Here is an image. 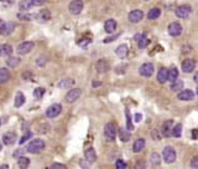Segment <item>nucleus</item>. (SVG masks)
Segmentation results:
<instances>
[{"label":"nucleus","instance_id":"obj_1","mask_svg":"<svg viewBox=\"0 0 198 169\" xmlns=\"http://www.w3.org/2000/svg\"><path fill=\"white\" fill-rule=\"evenodd\" d=\"M45 148V142L40 138L37 139H33L32 142H30V144L27 145V152L32 153V154H36V153H40L42 152Z\"/></svg>","mask_w":198,"mask_h":169},{"label":"nucleus","instance_id":"obj_2","mask_svg":"<svg viewBox=\"0 0 198 169\" xmlns=\"http://www.w3.org/2000/svg\"><path fill=\"white\" fill-rule=\"evenodd\" d=\"M104 135L108 140H114L115 137H116V127L113 122L110 123H106L105 127H104Z\"/></svg>","mask_w":198,"mask_h":169},{"label":"nucleus","instance_id":"obj_3","mask_svg":"<svg viewBox=\"0 0 198 169\" xmlns=\"http://www.w3.org/2000/svg\"><path fill=\"white\" fill-rule=\"evenodd\" d=\"M162 158H164V161H165L166 163H173L176 161V152H175V149L171 145L164 148Z\"/></svg>","mask_w":198,"mask_h":169},{"label":"nucleus","instance_id":"obj_4","mask_svg":"<svg viewBox=\"0 0 198 169\" xmlns=\"http://www.w3.org/2000/svg\"><path fill=\"white\" fill-rule=\"evenodd\" d=\"M191 13H192V8L190 5H181V6H178L176 9L175 14L180 19H186V18H188L191 15Z\"/></svg>","mask_w":198,"mask_h":169},{"label":"nucleus","instance_id":"obj_5","mask_svg":"<svg viewBox=\"0 0 198 169\" xmlns=\"http://www.w3.org/2000/svg\"><path fill=\"white\" fill-rule=\"evenodd\" d=\"M61 112H62V106H61L60 103H55V104H52V106H50V107L47 108V111H46V117H48V118H55V117H57Z\"/></svg>","mask_w":198,"mask_h":169},{"label":"nucleus","instance_id":"obj_6","mask_svg":"<svg viewBox=\"0 0 198 169\" xmlns=\"http://www.w3.org/2000/svg\"><path fill=\"white\" fill-rule=\"evenodd\" d=\"M68 9H69V13L72 15L81 14V11L83 10V1L82 0H73V1H71Z\"/></svg>","mask_w":198,"mask_h":169},{"label":"nucleus","instance_id":"obj_7","mask_svg":"<svg viewBox=\"0 0 198 169\" xmlns=\"http://www.w3.org/2000/svg\"><path fill=\"white\" fill-rule=\"evenodd\" d=\"M32 49H33L32 41H24V42H21V44L17 46L16 51H17L19 55H26V54H29Z\"/></svg>","mask_w":198,"mask_h":169},{"label":"nucleus","instance_id":"obj_8","mask_svg":"<svg viewBox=\"0 0 198 169\" xmlns=\"http://www.w3.org/2000/svg\"><path fill=\"white\" fill-rule=\"evenodd\" d=\"M82 95V90L81 88H72L67 92L66 95V102L68 103H73L74 101H77Z\"/></svg>","mask_w":198,"mask_h":169},{"label":"nucleus","instance_id":"obj_9","mask_svg":"<svg viewBox=\"0 0 198 169\" xmlns=\"http://www.w3.org/2000/svg\"><path fill=\"white\" fill-rule=\"evenodd\" d=\"M139 72L142 77H150L152 76L154 73V65L151 62H146V64H142L141 67L139 68Z\"/></svg>","mask_w":198,"mask_h":169},{"label":"nucleus","instance_id":"obj_10","mask_svg":"<svg viewBox=\"0 0 198 169\" xmlns=\"http://www.w3.org/2000/svg\"><path fill=\"white\" fill-rule=\"evenodd\" d=\"M167 31L171 36H180L182 34V25L180 23H171L167 28Z\"/></svg>","mask_w":198,"mask_h":169},{"label":"nucleus","instance_id":"obj_11","mask_svg":"<svg viewBox=\"0 0 198 169\" xmlns=\"http://www.w3.org/2000/svg\"><path fill=\"white\" fill-rule=\"evenodd\" d=\"M142 18H144V13L140 9H135V10L130 11V14H129V20L131 21L132 24H136V23L141 21Z\"/></svg>","mask_w":198,"mask_h":169},{"label":"nucleus","instance_id":"obj_12","mask_svg":"<svg viewBox=\"0 0 198 169\" xmlns=\"http://www.w3.org/2000/svg\"><path fill=\"white\" fill-rule=\"evenodd\" d=\"M134 39H135V41H136V44H137V46H139L140 49H145V47L149 45V39L146 37V35L136 34L134 36Z\"/></svg>","mask_w":198,"mask_h":169},{"label":"nucleus","instance_id":"obj_13","mask_svg":"<svg viewBox=\"0 0 198 169\" xmlns=\"http://www.w3.org/2000/svg\"><path fill=\"white\" fill-rule=\"evenodd\" d=\"M195 68H196V61L192 60V59H187L182 62V71L186 72V73L192 72Z\"/></svg>","mask_w":198,"mask_h":169},{"label":"nucleus","instance_id":"obj_14","mask_svg":"<svg viewBox=\"0 0 198 169\" xmlns=\"http://www.w3.org/2000/svg\"><path fill=\"white\" fill-rule=\"evenodd\" d=\"M16 140V133L15 132H6L4 137H2V143L6 144V145H10V144H14Z\"/></svg>","mask_w":198,"mask_h":169},{"label":"nucleus","instance_id":"obj_15","mask_svg":"<svg viewBox=\"0 0 198 169\" xmlns=\"http://www.w3.org/2000/svg\"><path fill=\"white\" fill-rule=\"evenodd\" d=\"M104 30L108 34H113L116 30V21L114 19H108L105 21V24H104Z\"/></svg>","mask_w":198,"mask_h":169},{"label":"nucleus","instance_id":"obj_16","mask_svg":"<svg viewBox=\"0 0 198 169\" xmlns=\"http://www.w3.org/2000/svg\"><path fill=\"white\" fill-rule=\"evenodd\" d=\"M195 97V93L191 90H183L178 93V100L181 101H192Z\"/></svg>","mask_w":198,"mask_h":169},{"label":"nucleus","instance_id":"obj_17","mask_svg":"<svg viewBox=\"0 0 198 169\" xmlns=\"http://www.w3.org/2000/svg\"><path fill=\"white\" fill-rule=\"evenodd\" d=\"M12 51H14V49H12L11 45H9V44H2V45H0V56H1V57H7V56H10V55L12 54Z\"/></svg>","mask_w":198,"mask_h":169},{"label":"nucleus","instance_id":"obj_18","mask_svg":"<svg viewBox=\"0 0 198 169\" xmlns=\"http://www.w3.org/2000/svg\"><path fill=\"white\" fill-rule=\"evenodd\" d=\"M96 70H97V72L99 73H104V72H106L108 70H109V64H108V61L106 60H98L97 61V64H96Z\"/></svg>","mask_w":198,"mask_h":169},{"label":"nucleus","instance_id":"obj_19","mask_svg":"<svg viewBox=\"0 0 198 169\" xmlns=\"http://www.w3.org/2000/svg\"><path fill=\"white\" fill-rule=\"evenodd\" d=\"M168 80V70L165 67H161L157 72V81L160 83H165Z\"/></svg>","mask_w":198,"mask_h":169},{"label":"nucleus","instance_id":"obj_20","mask_svg":"<svg viewBox=\"0 0 198 169\" xmlns=\"http://www.w3.org/2000/svg\"><path fill=\"white\" fill-rule=\"evenodd\" d=\"M144 147H145V139L137 138V139L134 142L132 151H134V153H139V152H141V151L144 149Z\"/></svg>","mask_w":198,"mask_h":169},{"label":"nucleus","instance_id":"obj_21","mask_svg":"<svg viewBox=\"0 0 198 169\" xmlns=\"http://www.w3.org/2000/svg\"><path fill=\"white\" fill-rule=\"evenodd\" d=\"M84 157H86V161H88L89 163L96 162V159H97L96 151H94L93 148H88V149H86V152H84Z\"/></svg>","mask_w":198,"mask_h":169},{"label":"nucleus","instance_id":"obj_22","mask_svg":"<svg viewBox=\"0 0 198 169\" xmlns=\"http://www.w3.org/2000/svg\"><path fill=\"white\" fill-rule=\"evenodd\" d=\"M128 52H129V49L126 45H120L116 50H115V54L118 55V57L120 59H125L128 56Z\"/></svg>","mask_w":198,"mask_h":169},{"label":"nucleus","instance_id":"obj_23","mask_svg":"<svg viewBox=\"0 0 198 169\" xmlns=\"http://www.w3.org/2000/svg\"><path fill=\"white\" fill-rule=\"evenodd\" d=\"M37 19H38L41 23L48 21V20L51 19V13H50V10H47V9L41 10V11L38 13V15H37Z\"/></svg>","mask_w":198,"mask_h":169},{"label":"nucleus","instance_id":"obj_24","mask_svg":"<svg viewBox=\"0 0 198 169\" xmlns=\"http://www.w3.org/2000/svg\"><path fill=\"white\" fill-rule=\"evenodd\" d=\"M161 15V9L160 8H152L149 13H147V19L150 20H155Z\"/></svg>","mask_w":198,"mask_h":169},{"label":"nucleus","instance_id":"obj_25","mask_svg":"<svg viewBox=\"0 0 198 169\" xmlns=\"http://www.w3.org/2000/svg\"><path fill=\"white\" fill-rule=\"evenodd\" d=\"M171 126H172V121H166L165 123L162 124L161 132H162L164 137H168V135L172 133V132H171Z\"/></svg>","mask_w":198,"mask_h":169},{"label":"nucleus","instance_id":"obj_26","mask_svg":"<svg viewBox=\"0 0 198 169\" xmlns=\"http://www.w3.org/2000/svg\"><path fill=\"white\" fill-rule=\"evenodd\" d=\"M24 103H25V96H24V93L22 92H17L15 95V100H14L15 107H21Z\"/></svg>","mask_w":198,"mask_h":169},{"label":"nucleus","instance_id":"obj_27","mask_svg":"<svg viewBox=\"0 0 198 169\" xmlns=\"http://www.w3.org/2000/svg\"><path fill=\"white\" fill-rule=\"evenodd\" d=\"M10 78V72L9 70L5 67H1L0 68V83H4L6 81H9Z\"/></svg>","mask_w":198,"mask_h":169},{"label":"nucleus","instance_id":"obj_28","mask_svg":"<svg viewBox=\"0 0 198 169\" xmlns=\"http://www.w3.org/2000/svg\"><path fill=\"white\" fill-rule=\"evenodd\" d=\"M33 6L32 0H21L20 1V10L21 11H27Z\"/></svg>","mask_w":198,"mask_h":169},{"label":"nucleus","instance_id":"obj_29","mask_svg":"<svg viewBox=\"0 0 198 169\" xmlns=\"http://www.w3.org/2000/svg\"><path fill=\"white\" fill-rule=\"evenodd\" d=\"M17 166H19V168L20 169H26L29 168V166H30V159L27 158V157H21V158H19V161H17Z\"/></svg>","mask_w":198,"mask_h":169},{"label":"nucleus","instance_id":"obj_30","mask_svg":"<svg viewBox=\"0 0 198 169\" xmlns=\"http://www.w3.org/2000/svg\"><path fill=\"white\" fill-rule=\"evenodd\" d=\"M178 78V70L176 67H172L168 70V81L170 82H175Z\"/></svg>","mask_w":198,"mask_h":169},{"label":"nucleus","instance_id":"obj_31","mask_svg":"<svg viewBox=\"0 0 198 169\" xmlns=\"http://www.w3.org/2000/svg\"><path fill=\"white\" fill-rule=\"evenodd\" d=\"M14 29H15V24L14 23H6L5 24V26H4V29H2V31H1V35H9L11 34L12 31H14Z\"/></svg>","mask_w":198,"mask_h":169},{"label":"nucleus","instance_id":"obj_32","mask_svg":"<svg viewBox=\"0 0 198 169\" xmlns=\"http://www.w3.org/2000/svg\"><path fill=\"white\" fill-rule=\"evenodd\" d=\"M119 138H120L123 142H128V140L130 139V132H129V129L120 128V129H119Z\"/></svg>","mask_w":198,"mask_h":169},{"label":"nucleus","instance_id":"obj_33","mask_svg":"<svg viewBox=\"0 0 198 169\" xmlns=\"http://www.w3.org/2000/svg\"><path fill=\"white\" fill-rule=\"evenodd\" d=\"M6 64H7L9 67H17L19 64H20V59H19V57L10 56V57L7 59V61H6Z\"/></svg>","mask_w":198,"mask_h":169},{"label":"nucleus","instance_id":"obj_34","mask_svg":"<svg viewBox=\"0 0 198 169\" xmlns=\"http://www.w3.org/2000/svg\"><path fill=\"white\" fill-rule=\"evenodd\" d=\"M160 162H161V158H160L159 153H152L151 157H150V163H151V166L157 167V166L160 164Z\"/></svg>","mask_w":198,"mask_h":169},{"label":"nucleus","instance_id":"obj_35","mask_svg":"<svg viewBox=\"0 0 198 169\" xmlns=\"http://www.w3.org/2000/svg\"><path fill=\"white\" fill-rule=\"evenodd\" d=\"M182 87H183V82H182L181 80H176V81L172 82V85H171V91L177 92V91H181Z\"/></svg>","mask_w":198,"mask_h":169},{"label":"nucleus","instance_id":"obj_36","mask_svg":"<svg viewBox=\"0 0 198 169\" xmlns=\"http://www.w3.org/2000/svg\"><path fill=\"white\" fill-rule=\"evenodd\" d=\"M74 83V81L72 80V78H65V80H62L61 82H60V87L61 88H68V87H71L72 85Z\"/></svg>","mask_w":198,"mask_h":169},{"label":"nucleus","instance_id":"obj_37","mask_svg":"<svg viewBox=\"0 0 198 169\" xmlns=\"http://www.w3.org/2000/svg\"><path fill=\"white\" fill-rule=\"evenodd\" d=\"M181 135H182V126L181 124L175 126L173 129H172V135L176 137V138H178V137H181Z\"/></svg>","mask_w":198,"mask_h":169},{"label":"nucleus","instance_id":"obj_38","mask_svg":"<svg viewBox=\"0 0 198 169\" xmlns=\"http://www.w3.org/2000/svg\"><path fill=\"white\" fill-rule=\"evenodd\" d=\"M43 93H45V90H43L42 87H37V88L33 91V97L37 98V100H40V98L43 96Z\"/></svg>","mask_w":198,"mask_h":169},{"label":"nucleus","instance_id":"obj_39","mask_svg":"<svg viewBox=\"0 0 198 169\" xmlns=\"http://www.w3.org/2000/svg\"><path fill=\"white\" fill-rule=\"evenodd\" d=\"M126 128H128L129 131H132V129H134V126H132V123H131V117H130L129 111H126Z\"/></svg>","mask_w":198,"mask_h":169},{"label":"nucleus","instance_id":"obj_40","mask_svg":"<svg viewBox=\"0 0 198 169\" xmlns=\"http://www.w3.org/2000/svg\"><path fill=\"white\" fill-rule=\"evenodd\" d=\"M146 162L145 161H139L135 163V169H146Z\"/></svg>","mask_w":198,"mask_h":169},{"label":"nucleus","instance_id":"obj_41","mask_svg":"<svg viewBox=\"0 0 198 169\" xmlns=\"http://www.w3.org/2000/svg\"><path fill=\"white\" fill-rule=\"evenodd\" d=\"M31 135H32V133H31V132H29V131H27V132H26V133H25V135H22V138H21V139H20V144H24V143H25V142H26V140H27V139H30V138H31Z\"/></svg>","mask_w":198,"mask_h":169},{"label":"nucleus","instance_id":"obj_42","mask_svg":"<svg viewBox=\"0 0 198 169\" xmlns=\"http://www.w3.org/2000/svg\"><path fill=\"white\" fill-rule=\"evenodd\" d=\"M115 167H116V169H125L126 168V164H125V162H124V161L119 159V161H116Z\"/></svg>","mask_w":198,"mask_h":169},{"label":"nucleus","instance_id":"obj_43","mask_svg":"<svg viewBox=\"0 0 198 169\" xmlns=\"http://www.w3.org/2000/svg\"><path fill=\"white\" fill-rule=\"evenodd\" d=\"M191 167L193 169H198V156L195 157V158L191 161Z\"/></svg>","mask_w":198,"mask_h":169},{"label":"nucleus","instance_id":"obj_44","mask_svg":"<svg viewBox=\"0 0 198 169\" xmlns=\"http://www.w3.org/2000/svg\"><path fill=\"white\" fill-rule=\"evenodd\" d=\"M50 169H66V167L63 166V164H61V163H55V164H52Z\"/></svg>","mask_w":198,"mask_h":169},{"label":"nucleus","instance_id":"obj_45","mask_svg":"<svg viewBox=\"0 0 198 169\" xmlns=\"http://www.w3.org/2000/svg\"><path fill=\"white\" fill-rule=\"evenodd\" d=\"M31 77H32V73L30 71H26V72L22 73V78L24 80H31Z\"/></svg>","mask_w":198,"mask_h":169},{"label":"nucleus","instance_id":"obj_46","mask_svg":"<svg viewBox=\"0 0 198 169\" xmlns=\"http://www.w3.org/2000/svg\"><path fill=\"white\" fill-rule=\"evenodd\" d=\"M45 1H46V0H32V3L35 6H41V5L45 4Z\"/></svg>","mask_w":198,"mask_h":169},{"label":"nucleus","instance_id":"obj_47","mask_svg":"<svg viewBox=\"0 0 198 169\" xmlns=\"http://www.w3.org/2000/svg\"><path fill=\"white\" fill-rule=\"evenodd\" d=\"M119 35H114V36H110V37H106V39H104V42L105 44H108V42H111L113 40H115L116 37H118Z\"/></svg>","mask_w":198,"mask_h":169},{"label":"nucleus","instance_id":"obj_48","mask_svg":"<svg viewBox=\"0 0 198 169\" xmlns=\"http://www.w3.org/2000/svg\"><path fill=\"white\" fill-rule=\"evenodd\" d=\"M14 157H15V158H21V157H24V156H22V151H21V149L16 151V152L14 153Z\"/></svg>","mask_w":198,"mask_h":169},{"label":"nucleus","instance_id":"obj_49","mask_svg":"<svg viewBox=\"0 0 198 169\" xmlns=\"http://www.w3.org/2000/svg\"><path fill=\"white\" fill-rule=\"evenodd\" d=\"M141 119H142V116H141L140 113H136V114H135V121H136V122H140Z\"/></svg>","mask_w":198,"mask_h":169},{"label":"nucleus","instance_id":"obj_50","mask_svg":"<svg viewBox=\"0 0 198 169\" xmlns=\"http://www.w3.org/2000/svg\"><path fill=\"white\" fill-rule=\"evenodd\" d=\"M5 24H6V23L0 19V34H1V31H2V29H4V26H5Z\"/></svg>","mask_w":198,"mask_h":169},{"label":"nucleus","instance_id":"obj_51","mask_svg":"<svg viewBox=\"0 0 198 169\" xmlns=\"http://www.w3.org/2000/svg\"><path fill=\"white\" fill-rule=\"evenodd\" d=\"M193 138H198V131L197 129H193Z\"/></svg>","mask_w":198,"mask_h":169},{"label":"nucleus","instance_id":"obj_52","mask_svg":"<svg viewBox=\"0 0 198 169\" xmlns=\"http://www.w3.org/2000/svg\"><path fill=\"white\" fill-rule=\"evenodd\" d=\"M98 86H100V82H98V81H94V82H93V87H98Z\"/></svg>","mask_w":198,"mask_h":169},{"label":"nucleus","instance_id":"obj_53","mask_svg":"<svg viewBox=\"0 0 198 169\" xmlns=\"http://www.w3.org/2000/svg\"><path fill=\"white\" fill-rule=\"evenodd\" d=\"M0 169H9V166H7V164H1V166H0Z\"/></svg>","mask_w":198,"mask_h":169},{"label":"nucleus","instance_id":"obj_54","mask_svg":"<svg viewBox=\"0 0 198 169\" xmlns=\"http://www.w3.org/2000/svg\"><path fill=\"white\" fill-rule=\"evenodd\" d=\"M193 80H195V82H196V83H197V85H198V72H197V73H196V75H195V77H193Z\"/></svg>","mask_w":198,"mask_h":169},{"label":"nucleus","instance_id":"obj_55","mask_svg":"<svg viewBox=\"0 0 198 169\" xmlns=\"http://www.w3.org/2000/svg\"><path fill=\"white\" fill-rule=\"evenodd\" d=\"M0 1H7V0H0Z\"/></svg>","mask_w":198,"mask_h":169},{"label":"nucleus","instance_id":"obj_56","mask_svg":"<svg viewBox=\"0 0 198 169\" xmlns=\"http://www.w3.org/2000/svg\"><path fill=\"white\" fill-rule=\"evenodd\" d=\"M197 95H198V87H197Z\"/></svg>","mask_w":198,"mask_h":169},{"label":"nucleus","instance_id":"obj_57","mask_svg":"<svg viewBox=\"0 0 198 169\" xmlns=\"http://www.w3.org/2000/svg\"><path fill=\"white\" fill-rule=\"evenodd\" d=\"M144 1H149V0H144Z\"/></svg>","mask_w":198,"mask_h":169},{"label":"nucleus","instance_id":"obj_58","mask_svg":"<svg viewBox=\"0 0 198 169\" xmlns=\"http://www.w3.org/2000/svg\"><path fill=\"white\" fill-rule=\"evenodd\" d=\"M0 149H1V147H0Z\"/></svg>","mask_w":198,"mask_h":169}]
</instances>
